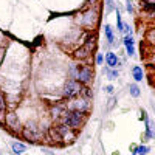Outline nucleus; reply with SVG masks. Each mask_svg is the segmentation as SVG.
<instances>
[{"instance_id": "obj_4", "label": "nucleus", "mask_w": 155, "mask_h": 155, "mask_svg": "<svg viewBox=\"0 0 155 155\" xmlns=\"http://www.w3.org/2000/svg\"><path fill=\"white\" fill-rule=\"evenodd\" d=\"M92 76H93V71L90 67H82L79 68V76H78V81L82 82V84H88L92 81Z\"/></svg>"}, {"instance_id": "obj_23", "label": "nucleus", "mask_w": 155, "mask_h": 155, "mask_svg": "<svg viewBox=\"0 0 155 155\" xmlns=\"http://www.w3.org/2000/svg\"><path fill=\"white\" fill-rule=\"evenodd\" d=\"M95 2V0H88V3H93Z\"/></svg>"}, {"instance_id": "obj_12", "label": "nucleus", "mask_w": 155, "mask_h": 155, "mask_svg": "<svg viewBox=\"0 0 155 155\" xmlns=\"http://www.w3.org/2000/svg\"><path fill=\"white\" fill-rule=\"evenodd\" d=\"M104 30H106V36H107V39H109V42H110V44H113L115 37H113V31H112V28L109 27V25H106Z\"/></svg>"}, {"instance_id": "obj_8", "label": "nucleus", "mask_w": 155, "mask_h": 155, "mask_svg": "<svg viewBox=\"0 0 155 155\" xmlns=\"http://www.w3.org/2000/svg\"><path fill=\"white\" fill-rule=\"evenodd\" d=\"M106 61H107V64H109L110 68H115L116 65H118V58H116L115 53H107V54H106Z\"/></svg>"}, {"instance_id": "obj_1", "label": "nucleus", "mask_w": 155, "mask_h": 155, "mask_svg": "<svg viewBox=\"0 0 155 155\" xmlns=\"http://www.w3.org/2000/svg\"><path fill=\"white\" fill-rule=\"evenodd\" d=\"M84 118H85V112L74 109V110L67 113V116L64 118V123H65L68 127H71V129H76V127H79L84 123Z\"/></svg>"}, {"instance_id": "obj_18", "label": "nucleus", "mask_w": 155, "mask_h": 155, "mask_svg": "<svg viewBox=\"0 0 155 155\" xmlns=\"http://www.w3.org/2000/svg\"><path fill=\"white\" fill-rule=\"evenodd\" d=\"M116 20H118V30H120V31H123V30H124V25H123V22H121V16H120V12H116Z\"/></svg>"}, {"instance_id": "obj_7", "label": "nucleus", "mask_w": 155, "mask_h": 155, "mask_svg": "<svg viewBox=\"0 0 155 155\" xmlns=\"http://www.w3.org/2000/svg\"><path fill=\"white\" fill-rule=\"evenodd\" d=\"M124 45H126V50H127V54L129 56H134L135 54V50H134V39H132V36H126Z\"/></svg>"}, {"instance_id": "obj_14", "label": "nucleus", "mask_w": 155, "mask_h": 155, "mask_svg": "<svg viewBox=\"0 0 155 155\" xmlns=\"http://www.w3.org/2000/svg\"><path fill=\"white\" fill-rule=\"evenodd\" d=\"M147 152H149V147H146V146H138L135 149V155H146Z\"/></svg>"}, {"instance_id": "obj_10", "label": "nucleus", "mask_w": 155, "mask_h": 155, "mask_svg": "<svg viewBox=\"0 0 155 155\" xmlns=\"http://www.w3.org/2000/svg\"><path fill=\"white\" fill-rule=\"evenodd\" d=\"M134 79L135 81H141V79H143V71H141V68L137 65V67H134Z\"/></svg>"}, {"instance_id": "obj_9", "label": "nucleus", "mask_w": 155, "mask_h": 155, "mask_svg": "<svg viewBox=\"0 0 155 155\" xmlns=\"http://www.w3.org/2000/svg\"><path fill=\"white\" fill-rule=\"evenodd\" d=\"M12 150H14L16 153H23L25 150H27V146L20 144V143H12Z\"/></svg>"}, {"instance_id": "obj_16", "label": "nucleus", "mask_w": 155, "mask_h": 155, "mask_svg": "<svg viewBox=\"0 0 155 155\" xmlns=\"http://www.w3.org/2000/svg\"><path fill=\"white\" fill-rule=\"evenodd\" d=\"M147 41H149L150 44H153V45H155V30H152V31H149V33H147Z\"/></svg>"}, {"instance_id": "obj_15", "label": "nucleus", "mask_w": 155, "mask_h": 155, "mask_svg": "<svg viewBox=\"0 0 155 155\" xmlns=\"http://www.w3.org/2000/svg\"><path fill=\"white\" fill-rule=\"evenodd\" d=\"M144 11H147V12L155 11V3H152V2H146V3H144Z\"/></svg>"}, {"instance_id": "obj_17", "label": "nucleus", "mask_w": 155, "mask_h": 155, "mask_svg": "<svg viewBox=\"0 0 155 155\" xmlns=\"http://www.w3.org/2000/svg\"><path fill=\"white\" fill-rule=\"evenodd\" d=\"M107 76H109V79H116L118 78V71H113V70H106Z\"/></svg>"}, {"instance_id": "obj_21", "label": "nucleus", "mask_w": 155, "mask_h": 155, "mask_svg": "<svg viewBox=\"0 0 155 155\" xmlns=\"http://www.w3.org/2000/svg\"><path fill=\"white\" fill-rule=\"evenodd\" d=\"M126 6H127V11H129V12H132V5H130V3L127 2V5H126Z\"/></svg>"}, {"instance_id": "obj_19", "label": "nucleus", "mask_w": 155, "mask_h": 155, "mask_svg": "<svg viewBox=\"0 0 155 155\" xmlns=\"http://www.w3.org/2000/svg\"><path fill=\"white\" fill-rule=\"evenodd\" d=\"M3 109H5V101H3V98H2V95H0V113L3 112Z\"/></svg>"}, {"instance_id": "obj_13", "label": "nucleus", "mask_w": 155, "mask_h": 155, "mask_svg": "<svg viewBox=\"0 0 155 155\" xmlns=\"http://www.w3.org/2000/svg\"><path fill=\"white\" fill-rule=\"evenodd\" d=\"M129 88H130V95H132L134 98H138V96H140V88H138V85L130 84V85H129Z\"/></svg>"}, {"instance_id": "obj_3", "label": "nucleus", "mask_w": 155, "mask_h": 155, "mask_svg": "<svg viewBox=\"0 0 155 155\" xmlns=\"http://www.w3.org/2000/svg\"><path fill=\"white\" fill-rule=\"evenodd\" d=\"M81 90H82V87H81L79 81H74V79L67 81L65 87H64V96L65 98H73L76 95H79Z\"/></svg>"}, {"instance_id": "obj_20", "label": "nucleus", "mask_w": 155, "mask_h": 155, "mask_svg": "<svg viewBox=\"0 0 155 155\" xmlns=\"http://www.w3.org/2000/svg\"><path fill=\"white\" fill-rule=\"evenodd\" d=\"M102 61H104L102 54H98V58H96V64H98V65H101V64H102Z\"/></svg>"}, {"instance_id": "obj_24", "label": "nucleus", "mask_w": 155, "mask_h": 155, "mask_svg": "<svg viewBox=\"0 0 155 155\" xmlns=\"http://www.w3.org/2000/svg\"><path fill=\"white\" fill-rule=\"evenodd\" d=\"M107 3H109V5H110V3H112V0H107Z\"/></svg>"}, {"instance_id": "obj_22", "label": "nucleus", "mask_w": 155, "mask_h": 155, "mask_svg": "<svg viewBox=\"0 0 155 155\" xmlns=\"http://www.w3.org/2000/svg\"><path fill=\"white\" fill-rule=\"evenodd\" d=\"M107 92H109V93H112V92H113V87H112V85H109V87H107Z\"/></svg>"}, {"instance_id": "obj_5", "label": "nucleus", "mask_w": 155, "mask_h": 155, "mask_svg": "<svg viewBox=\"0 0 155 155\" xmlns=\"http://www.w3.org/2000/svg\"><path fill=\"white\" fill-rule=\"evenodd\" d=\"M23 135L27 137V138H30V140H34L36 141V140H39V138L42 137V132L39 130L37 127H34L33 124H30V127H27L23 130Z\"/></svg>"}, {"instance_id": "obj_2", "label": "nucleus", "mask_w": 155, "mask_h": 155, "mask_svg": "<svg viewBox=\"0 0 155 155\" xmlns=\"http://www.w3.org/2000/svg\"><path fill=\"white\" fill-rule=\"evenodd\" d=\"M51 137H54L56 140H68V141H71V138L74 137V134L71 132V127H68L65 124V126L54 127V130L51 129Z\"/></svg>"}, {"instance_id": "obj_6", "label": "nucleus", "mask_w": 155, "mask_h": 155, "mask_svg": "<svg viewBox=\"0 0 155 155\" xmlns=\"http://www.w3.org/2000/svg\"><path fill=\"white\" fill-rule=\"evenodd\" d=\"M93 48H95L93 45H88V44H85L84 47L78 48V50L74 51V56H76V58H79V59H82V58L88 56V54H90V51H92Z\"/></svg>"}, {"instance_id": "obj_11", "label": "nucleus", "mask_w": 155, "mask_h": 155, "mask_svg": "<svg viewBox=\"0 0 155 155\" xmlns=\"http://www.w3.org/2000/svg\"><path fill=\"white\" fill-rule=\"evenodd\" d=\"M8 124H9L11 127H16V126L19 124V121H17V116H16L14 113L8 115Z\"/></svg>"}]
</instances>
